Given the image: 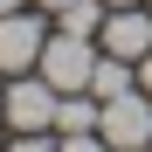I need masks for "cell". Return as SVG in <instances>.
<instances>
[{
	"instance_id": "obj_1",
	"label": "cell",
	"mask_w": 152,
	"mask_h": 152,
	"mask_svg": "<svg viewBox=\"0 0 152 152\" xmlns=\"http://www.w3.org/2000/svg\"><path fill=\"white\" fill-rule=\"evenodd\" d=\"M35 69L48 76V83H56L62 97L69 90H90V69H97V48H90V35H48L42 42V56H35Z\"/></svg>"
},
{
	"instance_id": "obj_2",
	"label": "cell",
	"mask_w": 152,
	"mask_h": 152,
	"mask_svg": "<svg viewBox=\"0 0 152 152\" xmlns=\"http://www.w3.org/2000/svg\"><path fill=\"white\" fill-rule=\"evenodd\" d=\"M97 132L111 138V152H145V145H152V97H145V90L104 97V118H97Z\"/></svg>"
},
{
	"instance_id": "obj_3",
	"label": "cell",
	"mask_w": 152,
	"mask_h": 152,
	"mask_svg": "<svg viewBox=\"0 0 152 152\" xmlns=\"http://www.w3.org/2000/svg\"><path fill=\"white\" fill-rule=\"evenodd\" d=\"M56 104H62V90L48 83L42 69L7 83V124H14V132H48V124H56Z\"/></svg>"
},
{
	"instance_id": "obj_4",
	"label": "cell",
	"mask_w": 152,
	"mask_h": 152,
	"mask_svg": "<svg viewBox=\"0 0 152 152\" xmlns=\"http://www.w3.org/2000/svg\"><path fill=\"white\" fill-rule=\"evenodd\" d=\"M42 42H48V28H42V14H0V76H28L35 69V56H42Z\"/></svg>"
},
{
	"instance_id": "obj_5",
	"label": "cell",
	"mask_w": 152,
	"mask_h": 152,
	"mask_svg": "<svg viewBox=\"0 0 152 152\" xmlns=\"http://www.w3.org/2000/svg\"><path fill=\"white\" fill-rule=\"evenodd\" d=\"M104 56H124V62H138L145 48H152V7L138 0V7H111L104 14Z\"/></svg>"
},
{
	"instance_id": "obj_6",
	"label": "cell",
	"mask_w": 152,
	"mask_h": 152,
	"mask_svg": "<svg viewBox=\"0 0 152 152\" xmlns=\"http://www.w3.org/2000/svg\"><path fill=\"white\" fill-rule=\"evenodd\" d=\"M124 90H138V62H124V56H97V69H90V97L104 104V97H124Z\"/></svg>"
},
{
	"instance_id": "obj_7",
	"label": "cell",
	"mask_w": 152,
	"mask_h": 152,
	"mask_svg": "<svg viewBox=\"0 0 152 152\" xmlns=\"http://www.w3.org/2000/svg\"><path fill=\"white\" fill-rule=\"evenodd\" d=\"M97 118H104V104H97L90 90H69L56 104V132H97Z\"/></svg>"
},
{
	"instance_id": "obj_8",
	"label": "cell",
	"mask_w": 152,
	"mask_h": 152,
	"mask_svg": "<svg viewBox=\"0 0 152 152\" xmlns=\"http://www.w3.org/2000/svg\"><path fill=\"white\" fill-rule=\"evenodd\" d=\"M62 152H111L104 132H62Z\"/></svg>"
},
{
	"instance_id": "obj_9",
	"label": "cell",
	"mask_w": 152,
	"mask_h": 152,
	"mask_svg": "<svg viewBox=\"0 0 152 152\" xmlns=\"http://www.w3.org/2000/svg\"><path fill=\"white\" fill-rule=\"evenodd\" d=\"M7 152H62V145H48V138H42V132H21V138H14V145H7Z\"/></svg>"
},
{
	"instance_id": "obj_10",
	"label": "cell",
	"mask_w": 152,
	"mask_h": 152,
	"mask_svg": "<svg viewBox=\"0 0 152 152\" xmlns=\"http://www.w3.org/2000/svg\"><path fill=\"white\" fill-rule=\"evenodd\" d=\"M138 90L152 97V48H145V56H138Z\"/></svg>"
},
{
	"instance_id": "obj_11",
	"label": "cell",
	"mask_w": 152,
	"mask_h": 152,
	"mask_svg": "<svg viewBox=\"0 0 152 152\" xmlns=\"http://www.w3.org/2000/svg\"><path fill=\"white\" fill-rule=\"evenodd\" d=\"M28 7H48V14H62V7H69V0H28Z\"/></svg>"
},
{
	"instance_id": "obj_12",
	"label": "cell",
	"mask_w": 152,
	"mask_h": 152,
	"mask_svg": "<svg viewBox=\"0 0 152 152\" xmlns=\"http://www.w3.org/2000/svg\"><path fill=\"white\" fill-rule=\"evenodd\" d=\"M14 7H28V0H0V14H14Z\"/></svg>"
},
{
	"instance_id": "obj_13",
	"label": "cell",
	"mask_w": 152,
	"mask_h": 152,
	"mask_svg": "<svg viewBox=\"0 0 152 152\" xmlns=\"http://www.w3.org/2000/svg\"><path fill=\"white\" fill-rule=\"evenodd\" d=\"M0 124H7V90H0Z\"/></svg>"
},
{
	"instance_id": "obj_14",
	"label": "cell",
	"mask_w": 152,
	"mask_h": 152,
	"mask_svg": "<svg viewBox=\"0 0 152 152\" xmlns=\"http://www.w3.org/2000/svg\"><path fill=\"white\" fill-rule=\"evenodd\" d=\"M111 7H138V0H111Z\"/></svg>"
},
{
	"instance_id": "obj_15",
	"label": "cell",
	"mask_w": 152,
	"mask_h": 152,
	"mask_svg": "<svg viewBox=\"0 0 152 152\" xmlns=\"http://www.w3.org/2000/svg\"><path fill=\"white\" fill-rule=\"evenodd\" d=\"M145 7H152V0H145Z\"/></svg>"
},
{
	"instance_id": "obj_16",
	"label": "cell",
	"mask_w": 152,
	"mask_h": 152,
	"mask_svg": "<svg viewBox=\"0 0 152 152\" xmlns=\"http://www.w3.org/2000/svg\"><path fill=\"white\" fill-rule=\"evenodd\" d=\"M145 152H152V145H145Z\"/></svg>"
}]
</instances>
